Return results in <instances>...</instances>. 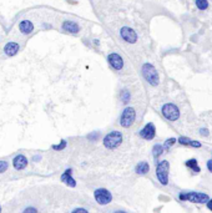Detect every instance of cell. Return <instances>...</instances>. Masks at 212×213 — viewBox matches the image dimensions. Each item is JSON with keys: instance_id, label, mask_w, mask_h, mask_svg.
<instances>
[{"instance_id": "obj_21", "label": "cell", "mask_w": 212, "mask_h": 213, "mask_svg": "<svg viewBox=\"0 0 212 213\" xmlns=\"http://www.w3.org/2000/svg\"><path fill=\"white\" fill-rule=\"evenodd\" d=\"M196 6L200 10H206L208 8V2L207 0H196Z\"/></svg>"}, {"instance_id": "obj_18", "label": "cell", "mask_w": 212, "mask_h": 213, "mask_svg": "<svg viewBox=\"0 0 212 213\" xmlns=\"http://www.w3.org/2000/svg\"><path fill=\"white\" fill-rule=\"evenodd\" d=\"M189 168H191L193 172H196V173H198L200 171H201V168L198 167V165H197V160L196 158H191V160H189V161H186V163H185Z\"/></svg>"}, {"instance_id": "obj_17", "label": "cell", "mask_w": 212, "mask_h": 213, "mask_svg": "<svg viewBox=\"0 0 212 213\" xmlns=\"http://www.w3.org/2000/svg\"><path fill=\"white\" fill-rule=\"evenodd\" d=\"M135 171H136L137 174H146V173L150 171V166H148L147 162H140V163L136 166Z\"/></svg>"}, {"instance_id": "obj_20", "label": "cell", "mask_w": 212, "mask_h": 213, "mask_svg": "<svg viewBox=\"0 0 212 213\" xmlns=\"http://www.w3.org/2000/svg\"><path fill=\"white\" fill-rule=\"evenodd\" d=\"M162 152H164V147H162L161 145H155V146L152 147V155H154L155 158H157L159 156H161Z\"/></svg>"}, {"instance_id": "obj_29", "label": "cell", "mask_w": 212, "mask_h": 213, "mask_svg": "<svg viewBox=\"0 0 212 213\" xmlns=\"http://www.w3.org/2000/svg\"><path fill=\"white\" fill-rule=\"evenodd\" d=\"M200 132H201V133H202V135H203V136H207V135H208V131H207V130H206V129H202V130H201V131H200Z\"/></svg>"}, {"instance_id": "obj_14", "label": "cell", "mask_w": 212, "mask_h": 213, "mask_svg": "<svg viewBox=\"0 0 212 213\" xmlns=\"http://www.w3.org/2000/svg\"><path fill=\"white\" fill-rule=\"evenodd\" d=\"M71 173H73L71 168L66 170V171L64 172V174L61 176V181H63V182H65V183H66L68 186H70V187H75V186H76V182H75V179L73 178Z\"/></svg>"}, {"instance_id": "obj_7", "label": "cell", "mask_w": 212, "mask_h": 213, "mask_svg": "<svg viewBox=\"0 0 212 213\" xmlns=\"http://www.w3.org/2000/svg\"><path fill=\"white\" fill-rule=\"evenodd\" d=\"M94 197H95L96 202H98L99 204H101V206H106V204H109V203L112 201L111 193H110L107 190H105V188H99V190H96V191L94 192Z\"/></svg>"}, {"instance_id": "obj_30", "label": "cell", "mask_w": 212, "mask_h": 213, "mask_svg": "<svg viewBox=\"0 0 212 213\" xmlns=\"http://www.w3.org/2000/svg\"><path fill=\"white\" fill-rule=\"evenodd\" d=\"M115 213H126V212H123V211H116Z\"/></svg>"}, {"instance_id": "obj_3", "label": "cell", "mask_w": 212, "mask_h": 213, "mask_svg": "<svg viewBox=\"0 0 212 213\" xmlns=\"http://www.w3.org/2000/svg\"><path fill=\"white\" fill-rule=\"evenodd\" d=\"M178 198L181 201H190L192 203H207L210 201L208 196L205 193H198V192H185L180 193Z\"/></svg>"}, {"instance_id": "obj_12", "label": "cell", "mask_w": 212, "mask_h": 213, "mask_svg": "<svg viewBox=\"0 0 212 213\" xmlns=\"http://www.w3.org/2000/svg\"><path fill=\"white\" fill-rule=\"evenodd\" d=\"M19 49H20L19 44H18V43L11 41V43H8V44L4 46V52H5V55H6V56H10V57H11V56H14V55H16V54H18Z\"/></svg>"}, {"instance_id": "obj_9", "label": "cell", "mask_w": 212, "mask_h": 213, "mask_svg": "<svg viewBox=\"0 0 212 213\" xmlns=\"http://www.w3.org/2000/svg\"><path fill=\"white\" fill-rule=\"evenodd\" d=\"M107 61H109L110 66L114 70H116V71H120L121 69L124 68V60H123V57H121L118 54H116V52H112V54H110L107 56Z\"/></svg>"}, {"instance_id": "obj_11", "label": "cell", "mask_w": 212, "mask_h": 213, "mask_svg": "<svg viewBox=\"0 0 212 213\" xmlns=\"http://www.w3.org/2000/svg\"><path fill=\"white\" fill-rule=\"evenodd\" d=\"M63 30H65L66 33H70V34H77L79 30H80V26L75 21L65 20L63 23Z\"/></svg>"}, {"instance_id": "obj_8", "label": "cell", "mask_w": 212, "mask_h": 213, "mask_svg": "<svg viewBox=\"0 0 212 213\" xmlns=\"http://www.w3.org/2000/svg\"><path fill=\"white\" fill-rule=\"evenodd\" d=\"M120 36L124 41L129 43V44H135L137 41V34L135 33V30L131 27H121L120 30Z\"/></svg>"}, {"instance_id": "obj_26", "label": "cell", "mask_w": 212, "mask_h": 213, "mask_svg": "<svg viewBox=\"0 0 212 213\" xmlns=\"http://www.w3.org/2000/svg\"><path fill=\"white\" fill-rule=\"evenodd\" d=\"M73 213H89V212L86 209H84V208H76V209L73 211Z\"/></svg>"}, {"instance_id": "obj_10", "label": "cell", "mask_w": 212, "mask_h": 213, "mask_svg": "<svg viewBox=\"0 0 212 213\" xmlns=\"http://www.w3.org/2000/svg\"><path fill=\"white\" fill-rule=\"evenodd\" d=\"M155 135H156V129H155V125L151 124V122H148V124L140 131V136H141L143 140H147V141L152 140V138L155 137Z\"/></svg>"}, {"instance_id": "obj_24", "label": "cell", "mask_w": 212, "mask_h": 213, "mask_svg": "<svg viewBox=\"0 0 212 213\" xmlns=\"http://www.w3.org/2000/svg\"><path fill=\"white\" fill-rule=\"evenodd\" d=\"M8 170V163L4 161H0V173H3Z\"/></svg>"}, {"instance_id": "obj_4", "label": "cell", "mask_w": 212, "mask_h": 213, "mask_svg": "<svg viewBox=\"0 0 212 213\" xmlns=\"http://www.w3.org/2000/svg\"><path fill=\"white\" fill-rule=\"evenodd\" d=\"M168 170H170L168 161H161L156 167V176L162 186H167L168 183Z\"/></svg>"}, {"instance_id": "obj_28", "label": "cell", "mask_w": 212, "mask_h": 213, "mask_svg": "<svg viewBox=\"0 0 212 213\" xmlns=\"http://www.w3.org/2000/svg\"><path fill=\"white\" fill-rule=\"evenodd\" d=\"M207 207H208V209H210V211H212V198H211V199L207 202Z\"/></svg>"}, {"instance_id": "obj_16", "label": "cell", "mask_w": 212, "mask_h": 213, "mask_svg": "<svg viewBox=\"0 0 212 213\" xmlns=\"http://www.w3.org/2000/svg\"><path fill=\"white\" fill-rule=\"evenodd\" d=\"M178 142H180L181 145H184V146H191V147H196V148L201 147V143H200L198 141H193V140H191V138H189V137H185V136L180 137V138H178Z\"/></svg>"}, {"instance_id": "obj_27", "label": "cell", "mask_w": 212, "mask_h": 213, "mask_svg": "<svg viewBox=\"0 0 212 213\" xmlns=\"http://www.w3.org/2000/svg\"><path fill=\"white\" fill-rule=\"evenodd\" d=\"M207 168H208V171H211L212 172V158L207 162Z\"/></svg>"}, {"instance_id": "obj_15", "label": "cell", "mask_w": 212, "mask_h": 213, "mask_svg": "<svg viewBox=\"0 0 212 213\" xmlns=\"http://www.w3.org/2000/svg\"><path fill=\"white\" fill-rule=\"evenodd\" d=\"M26 165H27V160L24 155H19L14 158V167L16 170H23L26 167Z\"/></svg>"}, {"instance_id": "obj_13", "label": "cell", "mask_w": 212, "mask_h": 213, "mask_svg": "<svg viewBox=\"0 0 212 213\" xmlns=\"http://www.w3.org/2000/svg\"><path fill=\"white\" fill-rule=\"evenodd\" d=\"M19 30H20L23 34L27 35V34H30L34 30V25H33V23L30 21V20H23L19 24Z\"/></svg>"}, {"instance_id": "obj_6", "label": "cell", "mask_w": 212, "mask_h": 213, "mask_svg": "<svg viewBox=\"0 0 212 213\" xmlns=\"http://www.w3.org/2000/svg\"><path fill=\"white\" fill-rule=\"evenodd\" d=\"M161 111H162L164 117L167 118V120H170V121H176L180 117V110L173 104H165L162 106Z\"/></svg>"}, {"instance_id": "obj_25", "label": "cell", "mask_w": 212, "mask_h": 213, "mask_svg": "<svg viewBox=\"0 0 212 213\" xmlns=\"http://www.w3.org/2000/svg\"><path fill=\"white\" fill-rule=\"evenodd\" d=\"M23 213H38V211H36L34 207H27Z\"/></svg>"}, {"instance_id": "obj_23", "label": "cell", "mask_w": 212, "mask_h": 213, "mask_svg": "<svg viewBox=\"0 0 212 213\" xmlns=\"http://www.w3.org/2000/svg\"><path fill=\"white\" fill-rule=\"evenodd\" d=\"M175 142H176V138H173V137L166 140V142H165V148H170L172 145H175Z\"/></svg>"}, {"instance_id": "obj_22", "label": "cell", "mask_w": 212, "mask_h": 213, "mask_svg": "<svg viewBox=\"0 0 212 213\" xmlns=\"http://www.w3.org/2000/svg\"><path fill=\"white\" fill-rule=\"evenodd\" d=\"M66 147V141L65 140H63L61 142L59 143V146H52V148L54 150H56V151H60V150H64Z\"/></svg>"}, {"instance_id": "obj_1", "label": "cell", "mask_w": 212, "mask_h": 213, "mask_svg": "<svg viewBox=\"0 0 212 213\" xmlns=\"http://www.w3.org/2000/svg\"><path fill=\"white\" fill-rule=\"evenodd\" d=\"M141 70H142V76H143V79H145L150 85H152V86L159 85L160 77H159V74H157V71H156V69H155L154 65H151V64L146 63V64L142 65V69H141Z\"/></svg>"}, {"instance_id": "obj_5", "label": "cell", "mask_w": 212, "mask_h": 213, "mask_svg": "<svg viewBox=\"0 0 212 213\" xmlns=\"http://www.w3.org/2000/svg\"><path fill=\"white\" fill-rule=\"evenodd\" d=\"M135 118H136V112L132 107H126L123 113H121V117H120V125L125 127V129H129L134 125L135 122Z\"/></svg>"}, {"instance_id": "obj_2", "label": "cell", "mask_w": 212, "mask_h": 213, "mask_svg": "<svg viewBox=\"0 0 212 213\" xmlns=\"http://www.w3.org/2000/svg\"><path fill=\"white\" fill-rule=\"evenodd\" d=\"M123 143V133L118 131H112L107 133L104 138V146L109 150H114Z\"/></svg>"}, {"instance_id": "obj_19", "label": "cell", "mask_w": 212, "mask_h": 213, "mask_svg": "<svg viewBox=\"0 0 212 213\" xmlns=\"http://www.w3.org/2000/svg\"><path fill=\"white\" fill-rule=\"evenodd\" d=\"M120 97H121V101H123L124 104H127L131 99V94H130V91L124 88V90H121V92H120Z\"/></svg>"}]
</instances>
